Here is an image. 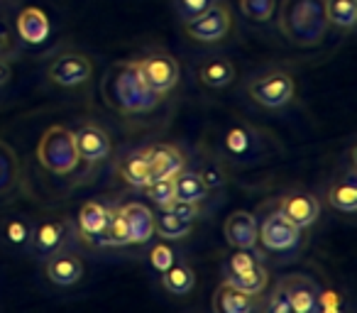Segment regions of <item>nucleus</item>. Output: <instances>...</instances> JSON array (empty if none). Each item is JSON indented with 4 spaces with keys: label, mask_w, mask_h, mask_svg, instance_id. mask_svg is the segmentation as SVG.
I'll return each instance as SVG.
<instances>
[{
    "label": "nucleus",
    "mask_w": 357,
    "mask_h": 313,
    "mask_svg": "<svg viewBox=\"0 0 357 313\" xmlns=\"http://www.w3.org/2000/svg\"><path fill=\"white\" fill-rule=\"evenodd\" d=\"M279 32L294 47H318L328 32L326 0H282L279 3Z\"/></svg>",
    "instance_id": "f257e3e1"
},
{
    "label": "nucleus",
    "mask_w": 357,
    "mask_h": 313,
    "mask_svg": "<svg viewBox=\"0 0 357 313\" xmlns=\"http://www.w3.org/2000/svg\"><path fill=\"white\" fill-rule=\"evenodd\" d=\"M37 162L45 171L54 176H69L81 165L74 132L64 125H52L42 132L37 142Z\"/></svg>",
    "instance_id": "f03ea898"
},
{
    "label": "nucleus",
    "mask_w": 357,
    "mask_h": 313,
    "mask_svg": "<svg viewBox=\"0 0 357 313\" xmlns=\"http://www.w3.org/2000/svg\"><path fill=\"white\" fill-rule=\"evenodd\" d=\"M162 96H157L147 84L142 81V76L135 69V61L118 66L113 76V86H110V100L118 105L125 113H147L159 103Z\"/></svg>",
    "instance_id": "7ed1b4c3"
},
{
    "label": "nucleus",
    "mask_w": 357,
    "mask_h": 313,
    "mask_svg": "<svg viewBox=\"0 0 357 313\" xmlns=\"http://www.w3.org/2000/svg\"><path fill=\"white\" fill-rule=\"evenodd\" d=\"M294 93H296V81L284 69H267L248 84V96L252 98V103L267 110H279L289 105Z\"/></svg>",
    "instance_id": "20e7f679"
},
{
    "label": "nucleus",
    "mask_w": 357,
    "mask_h": 313,
    "mask_svg": "<svg viewBox=\"0 0 357 313\" xmlns=\"http://www.w3.org/2000/svg\"><path fill=\"white\" fill-rule=\"evenodd\" d=\"M230 27H233V13H230L228 3H223V0H215L213 6L206 8L201 15L184 22L186 35L196 42H204V45L220 42L230 32Z\"/></svg>",
    "instance_id": "39448f33"
},
{
    "label": "nucleus",
    "mask_w": 357,
    "mask_h": 313,
    "mask_svg": "<svg viewBox=\"0 0 357 313\" xmlns=\"http://www.w3.org/2000/svg\"><path fill=\"white\" fill-rule=\"evenodd\" d=\"M135 69L157 96L169 93L178 84V76H181L176 59L172 54H167V52H152V54L142 56V59H135Z\"/></svg>",
    "instance_id": "423d86ee"
},
{
    "label": "nucleus",
    "mask_w": 357,
    "mask_h": 313,
    "mask_svg": "<svg viewBox=\"0 0 357 313\" xmlns=\"http://www.w3.org/2000/svg\"><path fill=\"white\" fill-rule=\"evenodd\" d=\"M259 243L269 252H294L301 247V228L294 225L287 215L274 211L264 215V220L259 223Z\"/></svg>",
    "instance_id": "0eeeda50"
},
{
    "label": "nucleus",
    "mask_w": 357,
    "mask_h": 313,
    "mask_svg": "<svg viewBox=\"0 0 357 313\" xmlns=\"http://www.w3.org/2000/svg\"><path fill=\"white\" fill-rule=\"evenodd\" d=\"M93 74V64L81 52H61L47 66V79L61 89H76L86 84Z\"/></svg>",
    "instance_id": "6e6552de"
},
{
    "label": "nucleus",
    "mask_w": 357,
    "mask_h": 313,
    "mask_svg": "<svg viewBox=\"0 0 357 313\" xmlns=\"http://www.w3.org/2000/svg\"><path fill=\"white\" fill-rule=\"evenodd\" d=\"M223 149L230 160L238 162V165L257 162L259 154H262V135L257 130L248 128V125H233L223 135Z\"/></svg>",
    "instance_id": "1a4fd4ad"
},
{
    "label": "nucleus",
    "mask_w": 357,
    "mask_h": 313,
    "mask_svg": "<svg viewBox=\"0 0 357 313\" xmlns=\"http://www.w3.org/2000/svg\"><path fill=\"white\" fill-rule=\"evenodd\" d=\"M71 240V225L69 220L61 218H47L42 223H37L32 228V240L30 250L37 257H50L52 252L66 247V243Z\"/></svg>",
    "instance_id": "9d476101"
},
{
    "label": "nucleus",
    "mask_w": 357,
    "mask_h": 313,
    "mask_svg": "<svg viewBox=\"0 0 357 313\" xmlns=\"http://www.w3.org/2000/svg\"><path fill=\"white\" fill-rule=\"evenodd\" d=\"M45 274L54 287H74L84 279V259L74 250H56L50 257H45Z\"/></svg>",
    "instance_id": "9b49d317"
},
{
    "label": "nucleus",
    "mask_w": 357,
    "mask_h": 313,
    "mask_svg": "<svg viewBox=\"0 0 357 313\" xmlns=\"http://www.w3.org/2000/svg\"><path fill=\"white\" fill-rule=\"evenodd\" d=\"M279 287L287 293L294 313H318V291H321V287L311 277L289 274V277L279 279Z\"/></svg>",
    "instance_id": "f8f14e48"
},
{
    "label": "nucleus",
    "mask_w": 357,
    "mask_h": 313,
    "mask_svg": "<svg viewBox=\"0 0 357 313\" xmlns=\"http://www.w3.org/2000/svg\"><path fill=\"white\" fill-rule=\"evenodd\" d=\"M15 32H17V40L27 47H40L50 40L52 35V22L47 17V13L37 6H27L17 13V20H15Z\"/></svg>",
    "instance_id": "ddd939ff"
},
{
    "label": "nucleus",
    "mask_w": 357,
    "mask_h": 313,
    "mask_svg": "<svg viewBox=\"0 0 357 313\" xmlns=\"http://www.w3.org/2000/svg\"><path fill=\"white\" fill-rule=\"evenodd\" d=\"M144 157H147L149 167V181L172 179L186 167L184 154L174 144H152V147L144 149Z\"/></svg>",
    "instance_id": "4468645a"
},
{
    "label": "nucleus",
    "mask_w": 357,
    "mask_h": 313,
    "mask_svg": "<svg viewBox=\"0 0 357 313\" xmlns=\"http://www.w3.org/2000/svg\"><path fill=\"white\" fill-rule=\"evenodd\" d=\"M74 139H76V149H79V157L84 162H91V165L108 160L110 152H113V142H110L108 132L93 123L81 125L74 132Z\"/></svg>",
    "instance_id": "2eb2a0df"
},
{
    "label": "nucleus",
    "mask_w": 357,
    "mask_h": 313,
    "mask_svg": "<svg viewBox=\"0 0 357 313\" xmlns=\"http://www.w3.org/2000/svg\"><path fill=\"white\" fill-rule=\"evenodd\" d=\"M279 213L287 215L294 225L298 228H311L318 218H321V204L316 196L303 194V191H291V194L282 196L279 201Z\"/></svg>",
    "instance_id": "dca6fc26"
},
{
    "label": "nucleus",
    "mask_w": 357,
    "mask_h": 313,
    "mask_svg": "<svg viewBox=\"0 0 357 313\" xmlns=\"http://www.w3.org/2000/svg\"><path fill=\"white\" fill-rule=\"evenodd\" d=\"M225 240L235 250H255L259 243V223L250 211H235L225 220Z\"/></svg>",
    "instance_id": "f3484780"
},
{
    "label": "nucleus",
    "mask_w": 357,
    "mask_h": 313,
    "mask_svg": "<svg viewBox=\"0 0 357 313\" xmlns=\"http://www.w3.org/2000/svg\"><path fill=\"white\" fill-rule=\"evenodd\" d=\"M255 308H259V296H250V293L230 287L228 282L220 284L213 293L215 313H252Z\"/></svg>",
    "instance_id": "a211bd4d"
},
{
    "label": "nucleus",
    "mask_w": 357,
    "mask_h": 313,
    "mask_svg": "<svg viewBox=\"0 0 357 313\" xmlns=\"http://www.w3.org/2000/svg\"><path fill=\"white\" fill-rule=\"evenodd\" d=\"M125 220L130 230V245H147L154 238V213L142 204H125Z\"/></svg>",
    "instance_id": "6ab92c4d"
},
{
    "label": "nucleus",
    "mask_w": 357,
    "mask_h": 313,
    "mask_svg": "<svg viewBox=\"0 0 357 313\" xmlns=\"http://www.w3.org/2000/svg\"><path fill=\"white\" fill-rule=\"evenodd\" d=\"M199 79L208 89H225L235 81V64L228 56H206L199 64Z\"/></svg>",
    "instance_id": "aec40b11"
},
{
    "label": "nucleus",
    "mask_w": 357,
    "mask_h": 313,
    "mask_svg": "<svg viewBox=\"0 0 357 313\" xmlns=\"http://www.w3.org/2000/svg\"><path fill=\"white\" fill-rule=\"evenodd\" d=\"M357 171H347L345 176H337L328 189V204L331 208L340 211V213H357Z\"/></svg>",
    "instance_id": "412c9836"
},
{
    "label": "nucleus",
    "mask_w": 357,
    "mask_h": 313,
    "mask_svg": "<svg viewBox=\"0 0 357 313\" xmlns=\"http://www.w3.org/2000/svg\"><path fill=\"white\" fill-rule=\"evenodd\" d=\"M108 218H110V208H105L98 201H86L79 208V215H76L79 233L86 240H98L103 235L105 225H108Z\"/></svg>",
    "instance_id": "4be33fe9"
},
{
    "label": "nucleus",
    "mask_w": 357,
    "mask_h": 313,
    "mask_svg": "<svg viewBox=\"0 0 357 313\" xmlns=\"http://www.w3.org/2000/svg\"><path fill=\"white\" fill-rule=\"evenodd\" d=\"M20 176V157H17V152L6 139H0V199H6V196H10L17 189Z\"/></svg>",
    "instance_id": "5701e85b"
},
{
    "label": "nucleus",
    "mask_w": 357,
    "mask_h": 313,
    "mask_svg": "<svg viewBox=\"0 0 357 313\" xmlns=\"http://www.w3.org/2000/svg\"><path fill=\"white\" fill-rule=\"evenodd\" d=\"M223 282L250 293V296H259V293H264V289L269 284V272L262 264H255L252 269H245V272H225Z\"/></svg>",
    "instance_id": "b1692460"
},
{
    "label": "nucleus",
    "mask_w": 357,
    "mask_h": 313,
    "mask_svg": "<svg viewBox=\"0 0 357 313\" xmlns=\"http://www.w3.org/2000/svg\"><path fill=\"white\" fill-rule=\"evenodd\" d=\"M162 287L167 289L172 296H186L194 291L196 287V274L186 262H174L169 269L162 272Z\"/></svg>",
    "instance_id": "393cba45"
},
{
    "label": "nucleus",
    "mask_w": 357,
    "mask_h": 313,
    "mask_svg": "<svg viewBox=\"0 0 357 313\" xmlns=\"http://www.w3.org/2000/svg\"><path fill=\"white\" fill-rule=\"evenodd\" d=\"M208 196L204 179L199 176V171H178L174 176V199L176 201H189V204H201Z\"/></svg>",
    "instance_id": "a878e982"
},
{
    "label": "nucleus",
    "mask_w": 357,
    "mask_h": 313,
    "mask_svg": "<svg viewBox=\"0 0 357 313\" xmlns=\"http://www.w3.org/2000/svg\"><path fill=\"white\" fill-rule=\"evenodd\" d=\"M32 228H35V225L27 218L13 215V218H8L6 223H3V243H6L13 252H25V250H30Z\"/></svg>",
    "instance_id": "bb28decb"
},
{
    "label": "nucleus",
    "mask_w": 357,
    "mask_h": 313,
    "mask_svg": "<svg viewBox=\"0 0 357 313\" xmlns=\"http://www.w3.org/2000/svg\"><path fill=\"white\" fill-rule=\"evenodd\" d=\"M120 176L130 186H135V189H144L149 184V167H147V157H144V149L125 154L123 162H120Z\"/></svg>",
    "instance_id": "cd10ccee"
},
{
    "label": "nucleus",
    "mask_w": 357,
    "mask_h": 313,
    "mask_svg": "<svg viewBox=\"0 0 357 313\" xmlns=\"http://www.w3.org/2000/svg\"><path fill=\"white\" fill-rule=\"evenodd\" d=\"M98 243L105 245V247H128L130 245V230H128V220H125V213H123V206H113V208H110L108 225H105Z\"/></svg>",
    "instance_id": "c85d7f7f"
},
{
    "label": "nucleus",
    "mask_w": 357,
    "mask_h": 313,
    "mask_svg": "<svg viewBox=\"0 0 357 313\" xmlns=\"http://www.w3.org/2000/svg\"><path fill=\"white\" fill-rule=\"evenodd\" d=\"M328 25L337 30H352L357 25V0H326Z\"/></svg>",
    "instance_id": "c756f323"
},
{
    "label": "nucleus",
    "mask_w": 357,
    "mask_h": 313,
    "mask_svg": "<svg viewBox=\"0 0 357 313\" xmlns=\"http://www.w3.org/2000/svg\"><path fill=\"white\" fill-rule=\"evenodd\" d=\"M191 230H194V223L176 218L164 208H159V215H154V235H159L162 240H181L191 235Z\"/></svg>",
    "instance_id": "7c9ffc66"
},
{
    "label": "nucleus",
    "mask_w": 357,
    "mask_h": 313,
    "mask_svg": "<svg viewBox=\"0 0 357 313\" xmlns=\"http://www.w3.org/2000/svg\"><path fill=\"white\" fill-rule=\"evenodd\" d=\"M240 10L252 22H269L277 13V0H240Z\"/></svg>",
    "instance_id": "2f4dec72"
},
{
    "label": "nucleus",
    "mask_w": 357,
    "mask_h": 313,
    "mask_svg": "<svg viewBox=\"0 0 357 313\" xmlns=\"http://www.w3.org/2000/svg\"><path fill=\"white\" fill-rule=\"evenodd\" d=\"M142 191H144V196H147V199L152 201L154 206L164 208V206H169L174 201V176H172V179L149 181V184L144 186Z\"/></svg>",
    "instance_id": "473e14b6"
},
{
    "label": "nucleus",
    "mask_w": 357,
    "mask_h": 313,
    "mask_svg": "<svg viewBox=\"0 0 357 313\" xmlns=\"http://www.w3.org/2000/svg\"><path fill=\"white\" fill-rule=\"evenodd\" d=\"M176 262V250L167 243H157L152 250H149V264H152L154 272L162 274L164 269H169L172 264Z\"/></svg>",
    "instance_id": "72a5a7b5"
},
{
    "label": "nucleus",
    "mask_w": 357,
    "mask_h": 313,
    "mask_svg": "<svg viewBox=\"0 0 357 313\" xmlns=\"http://www.w3.org/2000/svg\"><path fill=\"white\" fill-rule=\"evenodd\" d=\"M215 0H174V10H176V15L181 17L184 22L194 20L196 15H201V13L206 10V8L213 6Z\"/></svg>",
    "instance_id": "f704fd0d"
},
{
    "label": "nucleus",
    "mask_w": 357,
    "mask_h": 313,
    "mask_svg": "<svg viewBox=\"0 0 357 313\" xmlns=\"http://www.w3.org/2000/svg\"><path fill=\"white\" fill-rule=\"evenodd\" d=\"M255 264H259V257L255 250H235L228 262H225V272H245V269H252Z\"/></svg>",
    "instance_id": "c9c22d12"
},
{
    "label": "nucleus",
    "mask_w": 357,
    "mask_h": 313,
    "mask_svg": "<svg viewBox=\"0 0 357 313\" xmlns=\"http://www.w3.org/2000/svg\"><path fill=\"white\" fill-rule=\"evenodd\" d=\"M164 211H169V213H174L181 220H189V223H194V220L201 215L199 204H189V201H176V199H174L169 206H164Z\"/></svg>",
    "instance_id": "e433bc0d"
},
{
    "label": "nucleus",
    "mask_w": 357,
    "mask_h": 313,
    "mask_svg": "<svg viewBox=\"0 0 357 313\" xmlns=\"http://www.w3.org/2000/svg\"><path fill=\"white\" fill-rule=\"evenodd\" d=\"M264 308H267L269 313H294L291 303H289L287 293L282 291V287H274L272 293H267V301H264Z\"/></svg>",
    "instance_id": "4c0bfd02"
},
{
    "label": "nucleus",
    "mask_w": 357,
    "mask_h": 313,
    "mask_svg": "<svg viewBox=\"0 0 357 313\" xmlns=\"http://www.w3.org/2000/svg\"><path fill=\"white\" fill-rule=\"evenodd\" d=\"M199 176L204 179V184H206V189H220V186L225 184V171L220 169L218 165H213V162H206L204 167H201V171H199Z\"/></svg>",
    "instance_id": "58836bf2"
},
{
    "label": "nucleus",
    "mask_w": 357,
    "mask_h": 313,
    "mask_svg": "<svg viewBox=\"0 0 357 313\" xmlns=\"http://www.w3.org/2000/svg\"><path fill=\"white\" fill-rule=\"evenodd\" d=\"M318 311H323V313L340 311V293L331 291V289H321V291H318Z\"/></svg>",
    "instance_id": "ea45409f"
},
{
    "label": "nucleus",
    "mask_w": 357,
    "mask_h": 313,
    "mask_svg": "<svg viewBox=\"0 0 357 313\" xmlns=\"http://www.w3.org/2000/svg\"><path fill=\"white\" fill-rule=\"evenodd\" d=\"M15 47V40H13V32L8 30L6 25H0V56H8Z\"/></svg>",
    "instance_id": "a19ab883"
},
{
    "label": "nucleus",
    "mask_w": 357,
    "mask_h": 313,
    "mask_svg": "<svg viewBox=\"0 0 357 313\" xmlns=\"http://www.w3.org/2000/svg\"><path fill=\"white\" fill-rule=\"evenodd\" d=\"M13 79V66L8 61V56H0V86H6Z\"/></svg>",
    "instance_id": "79ce46f5"
}]
</instances>
